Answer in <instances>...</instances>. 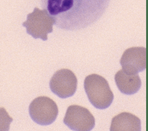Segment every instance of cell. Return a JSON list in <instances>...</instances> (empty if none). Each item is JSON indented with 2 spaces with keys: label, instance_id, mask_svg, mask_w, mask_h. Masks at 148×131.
Listing matches in <instances>:
<instances>
[{
  "label": "cell",
  "instance_id": "obj_7",
  "mask_svg": "<svg viewBox=\"0 0 148 131\" xmlns=\"http://www.w3.org/2000/svg\"><path fill=\"white\" fill-rule=\"evenodd\" d=\"M147 52L144 47H133L125 51L120 64L125 72L130 74L138 73L146 69Z\"/></svg>",
  "mask_w": 148,
  "mask_h": 131
},
{
  "label": "cell",
  "instance_id": "obj_5",
  "mask_svg": "<svg viewBox=\"0 0 148 131\" xmlns=\"http://www.w3.org/2000/svg\"><path fill=\"white\" fill-rule=\"evenodd\" d=\"M64 123L73 130L89 131L94 127L95 121L88 109L74 105L67 108Z\"/></svg>",
  "mask_w": 148,
  "mask_h": 131
},
{
  "label": "cell",
  "instance_id": "obj_9",
  "mask_svg": "<svg viewBox=\"0 0 148 131\" xmlns=\"http://www.w3.org/2000/svg\"><path fill=\"white\" fill-rule=\"evenodd\" d=\"M140 120L134 115L123 112L115 116L111 121V131H140Z\"/></svg>",
  "mask_w": 148,
  "mask_h": 131
},
{
  "label": "cell",
  "instance_id": "obj_8",
  "mask_svg": "<svg viewBox=\"0 0 148 131\" xmlns=\"http://www.w3.org/2000/svg\"><path fill=\"white\" fill-rule=\"evenodd\" d=\"M114 80L118 88L122 93L127 95L136 94L141 87V80L137 73L130 74L123 69L116 73Z\"/></svg>",
  "mask_w": 148,
  "mask_h": 131
},
{
  "label": "cell",
  "instance_id": "obj_1",
  "mask_svg": "<svg viewBox=\"0 0 148 131\" xmlns=\"http://www.w3.org/2000/svg\"><path fill=\"white\" fill-rule=\"evenodd\" d=\"M110 0H41L56 20L57 27L67 31L82 29L97 21Z\"/></svg>",
  "mask_w": 148,
  "mask_h": 131
},
{
  "label": "cell",
  "instance_id": "obj_4",
  "mask_svg": "<svg viewBox=\"0 0 148 131\" xmlns=\"http://www.w3.org/2000/svg\"><path fill=\"white\" fill-rule=\"evenodd\" d=\"M29 115L34 122L41 126H48L56 120L59 109L51 99L46 96L36 98L29 107Z\"/></svg>",
  "mask_w": 148,
  "mask_h": 131
},
{
  "label": "cell",
  "instance_id": "obj_6",
  "mask_svg": "<svg viewBox=\"0 0 148 131\" xmlns=\"http://www.w3.org/2000/svg\"><path fill=\"white\" fill-rule=\"evenodd\" d=\"M78 80L69 69H60L54 73L50 81L51 91L60 98H67L75 94Z\"/></svg>",
  "mask_w": 148,
  "mask_h": 131
},
{
  "label": "cell",
  "instance_id": "obj_3",
  "mask_svg": "<svg viewBox=\"0 0 148 131\" xmlns=\"http://www.w3.org/2000/svg\"><path fill=\"white\" fill-rule=\"evenodd\" d=\"M56 20L46 9L41 10L36 7L33 12L27 16V20L22 25L26 28L28 34L34 39L40 38L43 41L48 39V34L53 32V25Z\"/></svg>",
  "mask_w": 148,
  "mask_h": 131
},
{
  "label": "cell",
  "instance_id": "obj_2",
  "mask_svg": "<svg viewBox=\"0 0 148 131\" xmlns=\"http://www.w3.org/2000/svg\"><path fill=\"white\" fill-rule=\"evenodd\" d=\"M85 91L90 102L98 109H106L111 105L114 94L108 81L98 74L86 77L84 81Z\"/></svg>",
  "mask_w": 148,
  "mask_h": 131
}]
</instances>
